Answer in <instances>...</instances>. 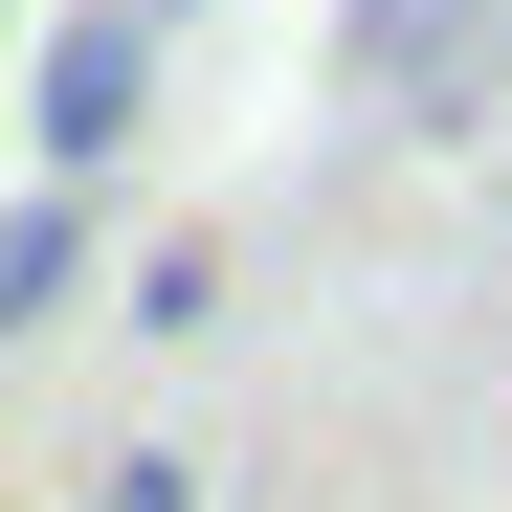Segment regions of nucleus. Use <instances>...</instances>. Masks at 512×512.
Instances as JSON below:
<instances>
[{"instance_id":"f257e3e1","label":"nucleus","mask_w":512,"mask_h":512,"mask_svg":"<svg viewBox=\"0 0 512 512\" xmlns=\"http://www.w3.org/2000/svg\"><path fill=\"white\" fill-rule=\"evenodd\" d=\"M134 90H156V45H134V0H90V23L45 45V179H90V156L134 134Z\"/></svg>"},{"instance_id":"20e7f679","label":"nucleus","mask_w":512,"mask_h":512,"mask_svg":"<svg viewBox=\"0 0 512 512\" xmlns=\"http://www.w3.org/2000/svg\"><path fill=\"white\" fill-rule=\"evenodd\" d=\"M90 512H201V468H179V446H134V468H112Z\"/></svg>"},{"instance_id":"7ed1b4c3","label":"nucleus","mask_w":512,"mask_h":512,"mask_svg":"<svg viewBox=\"0 0 512 512\" xmlns=\"http://www.w3.org/2000/svg\"><path fill=\"white\" fill-rule=\"evenodd\" d=\"M67 268H90V201H67V179H45V201H0V334H45Z\"/></svg>"},{"instance_id":"f03ea898","label":"nucleus","mask_w":512,"mask_h":512,"mask_svg":"<svg viewBox=\"0 0 512 512\" xmlns=\"http://www.w3.org/2000/svg\"><path fill=\"white\" fill-rule=\"evenodd\" d=\"M357 67H379L423 134H468V112H490V0H379V23H357Z\"/></svg>"}]
</instances>
